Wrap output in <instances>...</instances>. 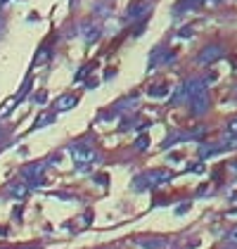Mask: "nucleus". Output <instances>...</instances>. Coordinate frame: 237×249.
<instances>
[{"label": "nucleus", "instance_id": "f257e3e1", "mask_svg": "<svg viewBox=\"0 0 237 249\" xmlns=\"http://www.w3.org/2000/svg\"><path fill=\"white\" fill-rule=\"evenodd\" d=\"M71 159H74L79 171H88L90 166H95L100 161V152L90 145H74L71 147Z\"/></svg>", "mask_w": 237, "mask_h": 249}, {"label": "nucleus", "instance_id": "423d86ee", "mask_svg": "<svg viewBox=\"0 0 237 249\" xmlns=\"http://www.w3.org/2000/svg\"><path fill=\"white\" fill-rule=\"evenodd\" d=\"M228 245H230V247H237V226L228 232Z\"/></svg>", "mask_w": 237, "mask_h": 249}, {"label": "nucleus", "instance_id": "0eeeda50", "mask_svg": "<svg viewBox=\"0 0 237 249\" xmlns=\"http://www.w3.org/2000/svg\"><path fill=\"white\" fill-rule=\"evenodd\" d=\"M147 147V138H140V142H138V150H145Z\"/></svg>", "mask_w": 237, "mask_h": 249}, {"label": "nucleus", "instance_id": "6e6552de", "mask_svg": "<svg viewBox=\"0 0 237 249\" xmlns=\"http://www.w3.org/2000/svg\"><path fill=\"white\" fill-rule=\"evenodd\" d=\"M228 249H235V247H228Z\"/></svg>", "mask_w": 237, "mask_h": 249}, {"label": "nucleus", "instance_id": "39448f33", "mask_svg": "<svg viewBox=\"0 0 237 249\" xmlns=\"http://www.w3.org/2000/svg\"><path fill=\"white\" fill-rule=\"evenodd\" d=\"M225 133L230 135V138H237V114H233L228 119V124H225Z\"/></svg>", "mask_w": 237, "mask_h": 249}, {"label": "nucleus", "instance_id": "f03ea898", "mask_svg": "<svg viewBox=\"0 0 237 249\" xmlns=\"http://www.w3.org/2000/svg\"><path fill=\"white\" fill-rule=\"evenodd\" d=\"M166 180H171V173L169 171H164V169L150 171V173H145V176H140V178H135V190H145L147 185H161Z\"/></svg>", "mask_w": 237, "mask_h": 249}, {"label": "nucleus", "instance_id": "7ed1b4c3", "mask_svg": "<svg viewBox=\"0 0 237 249\" xmlns=\"http://www.w3.org/2000/svg\"><path fill=\"white\" fill-rule=\"evenodd\" d=\"M7 195H12V197H17V199H24V197L29 195V185H26V183H10Z\"/></svg>", "mask_w": 237, "mask_h": 249}, {"label": "nucleus", "instance_id": "20e7f679", "mask_svg": "<svg viewBox=\"0 0 237 249\" xmlns=\"http://www.w3.org/2000/svg\"><path fill=\"white\" fill-rule=\"evenodd\" d=\"M76 102H79L76 95H62L57 102H55V109H57V112H67V109H71Z\"/></svg>", "mask_w": 237, "mask_h": 249}]
</instances>
